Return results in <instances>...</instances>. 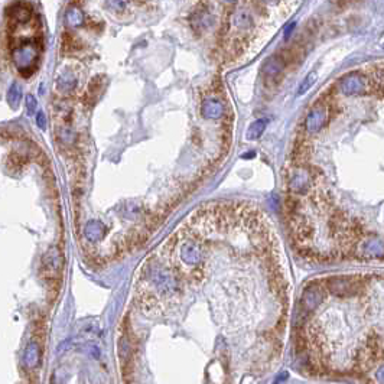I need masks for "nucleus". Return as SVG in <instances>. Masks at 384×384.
<instances>
[{
    "mask_svg": "<svg viewBox=\"0 0 384 384\" xmlns=\"http://www.w3.org/2000/svg\"><path fill=\"white\" fill-rule=\"evenodd\" d=\"M324 286L327 292L339 296V298H348L360 295L362 290V280L356 276H334L325 280Z\"/></svg>",
    "mask_w": 384,
    "mask_h": 384,
    "instance_id": "nucleus-1",
    "label": "nucleus"
},
{
    "mask_svg": "<svg viewBox=\"0 0 384 384\" xmlns=\"http://www.w3.org/2000/svg\"><path fill=\"white\" fill-rule=\"evenodd\" d=\"M315 185V173L311 168L305 165L292 166L288 176V188L292 193L303 195L313 190Z\"/></svg>",
    "mask_w": 384,
    "mask_h": 384,
    "instance_id": "nucleus-2",
    "label": "nucleus"
},
{
    "mask_svg": "<svg viewBox=\"0 0 384 384\" xmlns=\"http://www.w3.org/2000/svg\"><path fill=\"white\" fill-rule=\"evenodd\" d=\"M12 61L24 75H29L35 71V64L38 61V49L33 44L24 42L19 47L13 48Z\"/></svg>",
    "mask_w": 384,
    "mask_h": 384,
    "instance_id": "nucleus-3",
    "label": "nucleus"
},
{
    "mask_svg": "<svg viewBox=\"0 0 384 384\" xmlns=\"http://www.w3.org/2000/svg\"><path fill=\"white\" fill-rule=\"evenodd\" d=\"M329 116V109L328 104L324 101H319L313 106L312 109L308 111L305 121H303V129L306 135H315L324 129V126L328 121Z\"/></svg>",
    "mask_w": 384,
    "mask_h": 384,
    "instance_id": "nucleus-4",
    "label": "nucleus"
},
{
    "mask_svg": "<svg viewBox=\"0 0 384 384\" xmlns=\"http://www.w3.org/2000/svg\"><path fill=\"white\" fill-rule=\"evenodd\" d=\"M371 87V81L360 72H351L341 78L339 81V91L344 96H361L368 93Z\"/></svg>",
    "mask_w": 384,
    "mask_h": 384,
    "instance_id": "nucleus-5",
    "label": "nucleus"
},
{
    "mask_svg": "<svg viewBox=\"0 0 384 384\" xmlns=\"http://www.w3.org/2000/svg\"><path fill=\"white\" fill-rule=\"evenodd\" d=\"M353 251H356L362 259H382L384 257V241L377 236L361 237L354 244Z\"/></svg>",
    "mask_w": 384,
    "mask_h": 384,
    "instance_id": "nucleus-6",
    "label": "nucleus"
},
{
    "mask_svg": "<svg viewBox=\"0 0 384 384\" xmlns=\"http://www.w3.org/2000/svg\"><path fill=\"white\" fill-rule=\"evenodd\" d=\"M230 27L234 32V35H250L253 29L256 27V19L254 15L247 9H237L231 18H230Z\"/></svg>",
    "mask_w": 384,
    "mask_h": 384,
    "instance_id": "nucleus-7",
    "label": "nucleus"
},
{
    "mask_svg": "<svg viewBox=\"0 0 384 384\" xmlns=\"http://www.w3.org/2000/svg\"><path fill=\"white\" fill-rule=\"evenodd\" d=\"M327 298V289L324 285L319 283H311L308 285L301 298V306L305 312L315 311L321 303H324Z\"/></svg>",
    "mask_w": 384,
    "mask_h": 384,
    "instance_id": "nucleus-8",
    "label": "nucleus"
},
{
    "mask_svg": "<svg viewBox=\"0 0 384 384\" xmlns=\"http://www.w3.org/2000/svg\"><path fill=\"white\" fill-rule=\"evenodd\" d=\"M181 259L188 266H196L204 259V250L196 241H185L181 246Z\"/></svg>",
    "mask_w": 384,
    "mask_h": 384,
    "instance_id": "nucleus-9",
    "label": "nucleus"
},
{
    "mask_svg": "<svg viewBox=\"0 0 384 384\" xmlns=\"http://www.w3.org/2000/svg\"><path fill=\"white\" fill-rule=\"evenodd\" d=\"M7 16L15 25L27 24L32 18V9L27 3L25 1H15L7 7Z\"/></svg>",
    "mask_w": 384,
    "mask_h": 384,
    "instance_id": "nucleus-10",
    "label": "nucleus"
},
{
    "mask_svg": "<svg viewBox=\"0 0 384 384\" xmlns=\"http://www.w3.org/2000/svg\"><path fill=\"white\" fill-rule=\"evenodd\" d=\"M201 113H202V117L204 119H208V120H218L224 116V106L219 100L217 98H207L204 103H202V107H201Z\"/></svg>",
    "mask_w": 384,
    "mask_h": 384,
    "instance_id": "nucleus-11",
    "label": "nucleus"
},
{
    "mask_svg": "<svg viewBox=\"0 0 384 384\" xmlns=\"http://www.w3.org/2000/svg\"><path fill=\"white\" fill-rule=\"evenodd\" d=\"M285 67H286V59L282 55H273L264 62L263 72L266 77L274 78L285 70Z\"/></svg>",
    "mask_w": 384,
    "mask_h": 384,
    "instance_id": "nucleus-12",
    "label": "nucleus"
},
{
    "mask_svg": "<svg viewBox=\"0 0 384 384\" xmlns=\"http://www.w3.org/2000/svg\"><path fill=\"white\" fill-rule=\"evenodd\" d=\"M77 87V78L71 72H64L56 80V90L62 94H68Z\"/></svg>",
    "mask_w": 384,
    "mask_h": 384,
    "instance_id": "nucleus-13",
    "label": "nucleus"
},
{
    "mask_svg": "<svg viewBox=\"0 0 384 384\" xmlns=\"http://www.w3.org/2000/svg\"><path fill=\"white\" fill-rule=\"evenodd\" d=\"M24 358L25 364H26L27 367H30V368H33V367L38 365V362L41 360V351H39V347H38L35 342H30V344L26 347Z\"/></svg>",
    "mask_w": 384,
    "mask_h": 384,
    "instance_id": "nucleus-14",
    "label": "nucleus"
},
{
    "mask_svg": "<svg viewBox=\"0 0 384 384\" xmlns=\"http://www.w3.org/2000/svg\"><path fill=\"white\" fill-rule=\"evenodd\" d=\"M266 126H267V120L266 119H260V120H256L254 123H251V126L247 130V139L248 140H257L263 135V132L266 130Z\"/></svg>",
    "mask_w": 384,
    "mask_h": 384,
    "instance_id": "nucleus-15",
    "label": "nucleus"
},
{
    "mask_svg": "<svg viewBox=\"0 0 384 384\" xmlns=\"http://www.w3.org/2000/svg\"><path fill=\"white\" fill-rule=\"evenodd\" d=\"M65 19H67V24L72 27H77V26H81L84 24V15L78 7H70L67 10Z\"/></svg>",
    "mask_w": 384,
    "mask_h": 384,
    "instance_id": "nucleus-16",
    "label": "nucleus"
},
{
    "mask_svg": "<svg viewBox=\"0 0 384 384\" xmlns=\"http://www.w3.org/2000/svg\"><path fill=\"white\" fill-rule=\"evenodd\" d=\"M129 6V0H104V7L110 13H123Z\"/></svg>",
    "mask_w": 384,
    "mask_h": 384,
    "instance_id": "nucleus-17",
    "label": "nucleus"
},
{
    "mask_svg": "<svg viewBox=\"0 0 384 384\" xmlns=\"http://www.w3.org/2000/svg\"><path fill=\"white\" fill-rule=\"evenodd\" d=\"M21 98H22V88L18 82H13L9 88V93H7V101L15 109V107H18Z\"/></svg>",
    "mask_w": 384,
    "mask_h": 384,
    "instance_id": "nucleus-18",
    "label": "nucleus"
},
{
    "mask_svg": "<svg viewBox=\"0 0 384 384\" xmlns=\"http://www.w3.org/2000/svg\"><path fill=\"white\" fill-rule=\"evenodd\" d=\"M104 233V228L100 222H90L87 227H85V236L90 239V240L96 241L98 240Z\"/></svg>",
    "mask_w": 384,
    "mask_h": 384,
    "instance_id": "nucleus-19",
    "label": "nucleus"
},
{
    "mask_svg": "<svg viewBox=\"0 0 384 384\" xmlns=\"http://www.w3.org/2000/svg\"><path fill=\"white\" fill-rule=\"evenodd\" d=\"M316 82V74L315 72H309L306 77H305V80L302 81V84L299 85V90H298V94L299 96H303V94H306L311 88H312V85Z\"/></svg>",
    "mask_w": 384,
    "mask_h": 384,
    "instance_id": "nucleus-20",
    "label": "nucleus"
},
{
    "mask_svg": "<svg viewBox=\"0 0 384 384\" xmlns=\"http://www.w3.org/2000/svg\"><path fill=\"white\" fill-rule=\"evenodd\" d=\"M26 109H27V113L29 114H33L35 109H36V98L33 96H26Z\"/></svg>",
    "mask_w": 384,
    "mask_h": 384,
    "instance_id": "nucleus-21",
    "label": "nucleus"
},
{
    "mask_svg": "<svg viewBox=\"0 0 384 384\" xmlns=\"http://www.w3.org/2000/svg\"><path fill=\"white\" fill-rule=\"evenodd\" d=\"M376 382L384 383V364L377 370V373H376Z\"/></svg>",
    "mask_w": 384,
    "mask_h": 384,
    "instance_id": "nucleus-22",
    "label": "nucleus"
},
{
    "mask_svg": "<svg viewBox=\"0 0 384 384\" xmlns=\"http://www.w3.org/2000/svg\"><path fill=\"white\" fill-rule=\"evenodd\" d=\"M36 124L44 130L45 129V117H44V113H38V117H36Z\"/></svg>",
    "mask_w": 384,
    "mask_h": 384,
    "instance_id": "nucleus-23",
    "label": "nucleus"
},
{
    "mask_svg": "<svg viewBox=\"0 0 384 384\" xmlns=\"http://www.w3.org/2000/svg\"><path fill=\"white\" fill-rule=\"evenodd\" d=\"M293 29H295V22L289 24L288 26L285 27V39H289V38H290V33H292Z\"/></svg>",
    "mask_w": 384,
    "mask_h": 384,
    "instance_id": "nucleus-24",
    "label": "nucleus"
},
{
    "mask_svg": "<svg viewBox=\"0 0 384 384\" xmlns=\"http://www.w3.org/2000/svg\"><path fill=\"white\" fill-rule=\"evenodd\" d=\"M243 158H244V159H246V158H247V159H251V158H254V152H248V153H244V155H243Z\"/></svg>",
    "mask_w": 384,
    "mask_h": 384,
    "instance_id": "nucleus-25",
    "label": "nucleus"
},
{
    "mask_svg": "<svg viewBox=\"0 0 384 384\" xmlns=\"http://www.w3.org/2000/svg\"><path fill=\"white\" fill-rule=\"evenodd\" d=\"M224 1H227V3H237L239 0H224Z\"/></svg>",
    "mask_w": 384,
    "mask_h": 384,
    "instance_id": "nucleus-26",
    "label": "nucleus"
},
{
    "mask_svg": "<svg viewBox=\"0 0 384 384\" xmlns=\"http://www.w3.org/2000/svg\"><path fill=\"white\" fill-rule=\"evenodd\" d=\"M383 48H384V44H383Z\"/></svg>",
    "mask_w": 384,
    "mask_h": 384,
    "instance_id": "nucleus-27",
    "label": "nucleus"
}]
</instances>
